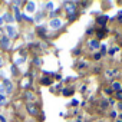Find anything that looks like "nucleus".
<instances>
[{
  "mask_svg": "<svg viewBox=\"0 0 122 122\" xmlns=\"http://www.w3.org/2000/svg\"><path fill=\"white\" fill-rule=\"evenodd\" d=\"M3 86H6V92H7V93H12V91H13V83H12L9 79H5Z\"/></svg>",
  "mask_w": 122,
  "mask_h": 122,
  "instance_id": "obj_1",
  "label": "nucleus"
},
{
  "mask_svg": "<svg viewBox=\"0 0 122 122\" xmlns=\"http://www.w3.org/2000/svg\"><path fill=\"white\" fill-rule=\"evenodd\" d=\"M6 32H7L9 37H15V36H16V27H13L12 25H9V26L6 27Z\"/></svg>",
  "mask_w": 122,
  "mask_h": 122,
  "instance_id": "obj_2",
  "label": "nucleus"
},
{
  "mask_svg": "<svg viewBox=\"0 0 122 122\" xmlns=\"http://www.w3.org/2000/svg\"><path fill=\"white\" fill-rule=\"evenodd\" d=\"M27 111H29L30 115H37V112H39V111H37V106H35L33 103H29V105H27Z\"/></svg>",
  "mask_w": 122,
  "mask_h": 122,
  "instance_id": "obj_3",
  "label": "nucleus"
},
{
  "mask_svg": "<svg viewBox=\"0 0 122 122\" xmlns=\"http://www.w3.org/2000/svg\"><path fill=\"white\" fill-rule=\"evenodd\" d=\"M60 26H62V20H59V19H53L50 22V27H53V29H59Z\"/></svg>",
  "mask_w": 122,
  "mask_h": 122,
  "instance_id": "obj_4",
  "label": "nucleus"
},
{
  "mask_svg": "<svg viewBox=\"0 0 122 122\" xmlns=\"http://www.w3.org/2000/svg\"><path fill=\"white\" fill-rule=\"evenodd\" d=\"M0 45H2V47L7 49V47H9V37H6V36L0 37Z\"/></svg>",
  "mask_w": 122,
  "mask_h": 122,
  "instance_id": "obj_5",
  "label": "nucleus"
},
{
  "mask_svg": "<svg viewBox=\"0 0 122 122\" xmlns=\"http://www.w3.org/2000/svg\"><path fill=\"white\" fill-rule=\"evenodd\" d=\"M26 10H27L29 13H33V12L36 10V5H35L33 2H29V3H27V7H26Z\"/></svg>",
  "mask_w": 122,
  "mask_h": 122,
  "instance_id": "obj_6",
  "label": "nucleus"
},
{
  "mask_svg": "<svg viewBox=\"0 0 122 122\" xmlns=\"http://www.w3.org/2000/svg\"><path fill=\"white\" fill-rule=\"evenodd\" d=\"M3 20H6L7 23H12V22H13V16H12L10 13H6V15L3 16Z\"/></svg>",
  "mask_w": 122,
  "mask_h": 122,
  "instance_id": "obj_7",
  "label": "nucleus"
},
{
  "mask_svg": "<svg viewBox=\"0 0 122 122\" xmlns=\"http://www.w3.org/2000/svg\"><path fill=\"white\" fill-rule=\"evenodd\" d=\"M66 10L72 13V12L75 10V3H68V5H66Z\"/></svg>",
  "mask_w": 122,
  "mask_h": 122,
  "instance_id": "obj_8",
  "label": "nucleus"
},
{
  "mask_svg": "<svg viewBox=\"0 0 122 122\" xmlns=\"http://www.w3.org/2000/svg\"><path fill=\"white\" fill-rule=\"evenodd\" d=\"M108 20V16H102V17H98V23L99 25H105Z\"/></svg>",
  "mask_w": 122,
  "mask_h": 122,
  "instance_id": "obj_9",
  "label": "nucleus"
},
{
  "mask_svg": "<svg viewBox=\"0 0 122 122\" xmlns=\"http://www.w3.org/2000/svg\"><path fill=\"white\" fill-rule=\"evenodd\" d=\"M89 45H91L92 47H95V49H96V47H99V43H98V40H91V42H89Z\"/></svg>",
  "mask_w": 122,
  "mask_h": 122,
  "instance_id": "obj_10",
  "label": "nucleus"
},
{
  "mask_svg": "<svg viewBox=\"0 0 122 122\" xmlns=\"http://www.w3.org/2000/svg\"><path fill=\"white\" fill-rule=\"evenodd\" d=\"M15 13H16V19H17V20H20V19H22V16H20V12H19V9H17V7H15Z\"/></svg>",
  "mask_w": 122,
  "mask_h": 122,
  "instance_id": "obj_11",
  "label": "nucleus"
},
{
  "mask_svg": "<svg viewBox=\"0 0 122 122\" xmlns=\"http://www.w3.org/2000/svg\"><path fill=\"white\" fill-rule=\"evenodd\" d=\"M25 96H26L27 99H35V95H33L32 92H26V93H25Z\"/></svg>",
  "mask_w": 122,
  "mask_h": 122,
  "instance_id": "obj_12",
  "label": "nucleus"
},
{
  "mask_svg": "<svg viewBox=\"0 0 122 122\" xmlns=\"http://www.w3.org/2000/svg\"><path fill=\"white\" fill-rule=\"evenodd\" d=\"M5 103H6V98H5V95L0 93V105H5Z\"/></svg>",
  "mask_w": 122,
  "mask_h": 122,
  "instance_id": "obj_13",
  "label": "nucleus"
},
{
  "mask_svg": "<svg viewBox=\"0 0 122 122\" xmlns=\"http://www.w3.org/2000/svg\"><path fill=\"white\" fill-rule=\"evenodd\" d=\"M112 88H113V89H116V91H118V89H119V88H121V85H119V83H118V82H113V83H112Z\"/></svg>",
  "mask_w": 122,
  "mask_h": 122,
  "instance_id": "obj_14",
  "label": "nucleus"
},
{
  "mask_svg": "<svg viewBox=\"0 0 122 122\" xmlns=\"http://www.w3.org/2000/svg\"><path fill=\"white\" fill-rule=\"evenodd\" d=\"M22 62H25V57H20V59H17V60H16V65H19V63H22Z\"/></svg>",
  "mask_w": 122,
  "mask_h": 122,
  "instance_id": "obj_15",
  "label": "nucleus"
},
{
  "mask_svg": "<svg viewBox=\"0 0 122 122\" xmlns=\"http://www.w3.org/2000/svg\"><path fill=\"white\" fill-rule=\"evenodd\" d=\"M46 9H49V10H50V9H53V3H50V2H49V3L46 5Z\"/></svg>",
  "mask_w": 122,
  "mask_h": 122,
  "instance_id": "obj_16",
  "label": "nucleus"
},
{
  "mask_svg": "<svg viewBox=\"0 0 122 122\" xmlns=\"http://www.w3.org/2000/svg\"><path fill=\"white\" fill-rule=\"evenodd\" d=\"M116 50H118V47H112V49L109 50V55H113V53H115Z\"/></svg>",
  "mask_w": 122,
  "mask_h": 122,
  "instance_id": "obj_17",
  "label": "nucleus"
},
{
  "mask_svg": "<svg viewBox=\"0 0 122 122\" xmlns=\"http://www.w3.org/2000/svg\"><path fill=\"white\" fill-rule=\"evenodd\" d=\"M116 98H118V99H122V92H118V93H116Z\"/></svg>",
  "mask_w": 122,
  "mask_h": 122,
  "instance_id": "obj_18",
  "label": "nucleus"
},
{
  "mask_svg": "<svg viewBox=\"0 0 122 122\" xmlns=\"http://www.w3.org/2000/svg\"><path fill=\"white\" fill-rule=\"evenodd\" d=\"M35 63H36V65H40L42 60H40V59H35Z\"/></svg>",
  "mask_w": 122,
  "mask_h": 122,
  "instance_id": "obj_19",
  "label": "nucleus"
},
{
  "mask_svg": "<svg viewBox=\"0 0 122 122\" xmlns=\"http://www.w3.org/2000/svg\"><path fill=\"white\" fill-rule=\"evenodd\" d=\"M0 92H2V93L5 92V86H3V85H0Z\"/></svg>",
  "mask_w": 122,
  "mask_h": 122,
  "instance_id": "obj_20",
  "label": "nucleus"
},
{
  "mask_svg": "<svg viewBox=\"0 0 122 122\" xmlns=\"http://www.w3.org/2000/svg\"><path fill=\"white\" fill-rule=\"evenodd\" d=\"M0 122H6V119H5V116H2V115H0Z\"/></svg>",
  "mask_w": 122,
  "mask_h": 122,
  "instance_id": "obj_21",
  "label": "nucleus"
},
{
  "mask_svg": "<svg viewBox=\"0 0 122 122\" xmlns=\"http://www.w3.org/2000/svg\"><path fill=\"white\" fill-rule=\"evenodd\" d=\"M3 22H5V20H3V17H0V26L3 25Z\"/></svg>",
  "mask_w": 122,
  "mask_h": 122,
  "instance_id": "obj_22",
  "label": "nucleus"
},
{
  "mask_svg": "<svg viewBox=\"0 0 122 122\" xmlns=\"http://www.w3.org/2000/svg\"><path fill=\"white\" fill-rule=\"evenodd\" d=\"M118 108H119V109H122V103H119V105H118Z\"/></svg>",
  "mask_w": 122,
  "mask_h": 122,
  "instance_id": "obj_23",
  "label": "nucleus"
},
{
  "mask_svg": "<svg viewBox=\"0 0 122 122\" xmlns=\"http://www.w3.org/2000/svg\"><path fill=\"white\" fill-rule=\"evenodd\" d=\"M0 65H2V57H0Z\"/></svg>",
  "mask_w": 122,
  "mask_h": 122,
  "instance_id": "obj_24",
  "label": "nucleus"
},
{
  "mask_svg": "<svg viewBox=\"0 0 122 122\" xmlns=\"http://www.w3.org/2000/svg\"><path fill=\"white\" fill-rule=\"evenodd\" d=\"M118 122H122V121H118Z\"/></svg>",
  "mask_w": 122,
  "mask_h": 122,
  "instance_id": "obj_25",
  "label": "nucleus"
}]
</instances>
